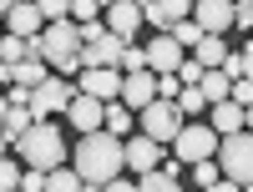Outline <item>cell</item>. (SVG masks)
<instances>
[{
  "instance_id": "4dcf8cb0",
  "label": "cell",
  "mask_w": 253,
  "mask_h": 192,
  "mask_svg": "<svg viewBox=\"0 0 253 192\" xmlns=\"http://www.w3.org/2000/svg\"><path fill=\"white\" fill-rule=\"evenodd\" d=\"M233 26L253 31V0H238V5H233Z\"/></svg>"
},
{
  "instance_id": "7a4b0ae2",
  "label": "cell",
  "mask_w": 253,
  "mask_h": 192,
  "mask_svg": "<svg viewBox=\"0 0 253 192\" xmlns=\"http://www.w3.org/2000/svg\"><path fill=\"white\" fill-rule=\"evenodd\" d=\"M15 162L31 167V172H56L66 162V142H61V126L56 121H36L26 137L15 142Z\"/></svg>"
},
{
  "instance_id": "7402d4cb",
  "label": "cell",
  "mask_w": 253,
  "mask_h": 192,
  "mask_svg": "<svg viewBox=\"0 0 253 192\" xmlns=\"http://www.w3.org/2000/svg\"><path fill=\"white\" fill-rule=\"evenodd\" d=\"M137 187H142V192H182V182L167 177L162 167H157V172H147V177H137Z\"/></svg>"
},
{
  "instance_id": "ac0fdd59",
  "label": "cell",
  "mask_w": 253,
  "mask_h": 192,
  "mask_svg": "<svg viewBox=\"0 0 253 192\" xmlns=\"http://www.w3.org/2000/svg\"><path fill=\"white\" fill-rule=\"evenodd\" d=\"M46 81H51L46 61H20V66H15V86L20 91H36V86H46Z\"/></svg>"
},
{
  "instance_id": "484cf974",
  "label": "cell",
  "mask_w": 253,
  "mask_h": 192,
  "mask_svg": "<svg viewBox=\"0 0 253 192\" xmlns=\"http://www.w3.org/2000/svg\"><path fill=\"white\" fill-rule=\"evenodd\" d=\"M193 182H198L203 192H213V187L223 182V167H218V162H198V167H193Z\"/></svg>"
},
{
  "instance_id": "ba28073f",
  "label": "cell",
  "mask_w": 253,
  "mask_h": 192,
  "mask_svg": "<svg viewBox=\"0 0 253 192\" xmlns=\"http://www.w3.org/2000/svg\"><path fill=\"white\" fill-rule=\"evenodd\" d=\"M182 61H187V51L177 46L172 36H152V40H147V71H152V76H177Z\"/></svg>"
},
{
  "instance_id": "d6a6232c",
  "label": "cell",
  "mask_w": 253,
  "mask_h": 192,
  "mask_svg": "<svg viewBox=\"0 0 253 192\" xmlns=\"http://www.w3.org/2000/svg\"><path fill=\"white\" fill-rule=\"evenodd\" d=\"M20 192H46V172H31V167H26V177H20Z\"/></svg>"
},
{
  "instance_id": "ab89813d",
  "label": "cell",
  "mask_w": 253,
  "mask_h": 192,
  "mask_svg": "<svg viewBox=\"0 0 253 192\" xmlns=\"http://www.w3.org/2000/svg\"><path fill=\"white\" fill-rule=\"evenodd\" d=\"M248 132H253V106H248Z\"/></svg>"
},
{
  "instance_id": "9a60e30c",
  "label": "cell",
  "mask_w": 253,
  "mask_h": 192,
  "mask_svg": "<svg viewBox=\"0 0 253 192\" xmlns=\"http://www.w3.org/2000/svg\"><path fill=\"white\" fill-rule=\"evenodd\" d=\"M10 36H20V40H36L41 31H46V15H41V5H20L15 0V10H10Z\"/></svg>"
},
{
  "instance_id": "52a82bcc",
  "label": "cell",
  "mask_w": 253,
  "mask_h": 192,
  "mask_svg": "<svg viewBox=\"0 0 253 192\" xmlns=\"http://www.w3.org/2000/svg\"><path fill=\"white\" fill-rule=\"evenodd\" d=\"M147 26V15L137 0H117V5H107V31L122 40V46H137V31Z\"/></svg>"
},
{
  "instance_id": "2e32d148",
  "label": "cell",
  "mask_w": 253,
  "mask_h": 192,
  "mask_svg": "<svg viewBox=\"0 0 253 192\" xmlns=\"http://www.w3.org/2000/svg\"><path fill=\"white\" fill-rule=\"evenodd\" d=\"M213 132H218V137H238V132H248V112H243L238 101L213 106Z\"/></svg>"
},
{
  "instance_id": "e0dca14e",
  "label": "cell",
  "mask_w": 253,
  "mask_h": 192,
  "mask_svg": "<svg viewBox=\"0 0 253 192\" xmlns=\"http://www.w3.org/2000/svg\"><path fill=\"white\" fill-rule=\"evenodd\" d=\"M228 56H233V51H228V46H223V36H208V40H203V46L193 51V61H198V66H203V71H223V61H228Z\"/></svg>"
},
{
  "instance_id": "d590c367",
  "label": "cell",
  "mask_w": 253,
  "mask_h": 192,
  "mask_svg": "<svg viewBox=\"0 0 253 192\" xmlns=\"http://www.w3.org/2000/svg\"><path fill=\"white\" fill-rule=\"evenodd\" d=\"M0 86H10V91H15V66H5V61H0Z\"/></svg>"
},
{
  "instance_id": "44dd1931",
  "label": "cell",
  "mask_w": 253,
  "mask_h": 192,
  "mask_svg": "<svg viewBox=\"0 0 253 192\" xmlns=\"http://www.w3.org/2000/svg\"><path fill=\"white\" fill-rule=\"evenodd\" d=\"M46 192H86V182L76 177V167H56L46 172Z\"/></svg>"
},
{
  "instance_id": "60d3db41",
  "label": "cell",
  "mask_w": 253,
  "mask_h": 192,
  "mask_svg": "<svg viewBox=\"0 0 253 192\" xmlns=\"http://www.w3.org/2000/svg\"><path fill=\"white\" fill-rule=\"evenodd\" d=\"M243 192H253V187H243Z\"/></svg>"
},
{
  "instance_id": "8d00e7d4",
  "label": "cell",
  "mask_w": 253,
  "mask_h": 192,
  "mask_svg": "<svg viewBox=\"0 0 253 192\" xmlns=\"http://www.w3.org/2000/svg\"><path fill=\"white\" fill-rule=\"evenodd\" d=\"M243 76L253 81V40H248V46H243Z\"/></svg>"
},
{
  "instance_id": "4fadbf2b",
  "label": "cell",
  "mask_w": 253,
  "mask_h": 192,
  "mask_svg": "<svg viewBox=\"0 0 253 192\" xmlns=\"http://www.w3.org/2000/svg\"><path fill=\"white\" fill-rule=\"evenodd\" d=\"M122 71H81V96H96V101H122Z\"/></svg>"
},
{
  "instance_id": "83f0119b",
  "label": "cell",
  "mask_w": 253,
  "mask_h": 192,
  "mask_svg": "<svg viewBox=\"0 0 253 192\" xmlns=\"http://www.w3.org/2000/svg\"><path fill=\"white\" fill-rule=\"evenodd\" d=\"M137 71H147V46H126L122 51V76H137Z\"/></svg>"
},
{
  "instance_id": "ffe728a7",
  "label": "cell",
  "mask_w": 253,
  "mask_h": 192,
  "mask_svg": "<svg viewBox=\"0 0 253 192\" xmlns=\"http://www.w3.org/2000/svg\"><path fill=\"white\" fill-rule=\"evenodd\" d=\"M132 116H137V112H126L122 101H112V106H107V126H101V132H112V137L126 142V137H132Z\"/></svg>"
},
{
  "instance_id": "d4e9b609",
  "label": "cell",
  "mask_w": 253,
  "mask_h": 192,
  "mask_svg": "<svg viewBox=\"0 0 253 192\" xmlns=\"http://www.w3.org/2000/svg\"><path fill=\"white\" fill-rule=\"evenodd\" d=\"M177 112H182V116H198V112H208V96H203L198 86H182V96H177Z\"/></svg>"
},
{
  "instance_id": "e575fe53",
  "label": "cell",
  "mask_w": 253,
  "mask_h": 192,
  "mask_svg": "<svg viewBox=\"0 0 253 192\" xmlns=\"http://www.w3.org/2000/svg\"><path fill=\"white\" fill-rule=\"evenodd\" d=\"M101 192H142V187H137V182H126V177H117V182H107Z\"/></svg>"
},
{
  "instance_id": "8fae6325",
  "label": "cell",
  "mask_w": 253,
  "mask_h": 192,
  "mask_svg": "<svg viewBox=\"0 0 253 192\" xmlns=\"http://www.w3.org/2000/svg\"><path fill=\"white\" fill-rule=\"evenodd\" d=\"M66 121L76 126L81 137H91V132H101V126H107V101H96V96H76L71 112H66Z\"/></svg>"
},
{
  "instance_id": "74e56055",
  "label": "cell",
  "mask_w": 253,
  "mask_h": 192,
  "mask_svg": "<svg viewBox=\"0 0 253 192\" xmlns=\"http://www.w3.org/2000/svg\"><path fill=\"white\" fill-rule=\"evenodd\" d=\"M213 192H243V187H238V182H218Z\"/></svg>"
},
{
  "instance_id": "5bb4252c",
  "label": "cell",
  "mask_w": 253,
  "mask_h": 192,
  "mask_svg": "<svg viewBox=\"0 0 253 192\" xmlns=\"http://www.w3.org/2000/svg\"><path fill=\"white\" fill-rule=\"evenodd\" d=\"M126 167H132L137 177L157 172V167H162V147H157V142H147V137H126Z\"/></svg>"
},
{
  "instance_id": "d6986e66",
  "label": "cell",
  "mask_w": 253,
  "mask_h": 192,
  "mask_svg": "<svg viewBox=\"0 0 253 192\" xmlns=\"http://www.w3.org/2000/svg\"><path fill=\"white\" fill-rule=\"evenodd\" d=\"M203 96H208V106H223V101H233V81H228L223 71H208L203 76V86H198Z\"/></svg>"
},
{
  "instance_id": "277c9868",
  "label": "cell",
  "mask_w": 253,
  "mask_h": 192,
  "mask_svg": "<svg viewBox=\"0 0 253 192\" xmlns=\"http://www.w3.org/2000/svg\"><path fill=\"white\" fill-rule=\"evenodd\" d=\"M218 132L213 126H182V137L172 142V162H182V167H198V162H218Z\"/></svg>"
},
{
  "instance_id": "4316f807",
  "label": "cell",
  "mask_w": 253,
  "mask_h": 192,
  "mask_svg": "<svg viewBox=\"0 0 253 192\" xmlns=\"http://www.w3.org/2000/svg\"><path fill=\"white\" fill-rule=\"evenodd\" d=\"M0 61H5V66H20V61H26V40L20 36H0Z\"/></svg>"
},
{
  "instance_id": "3957f363",
  "label": "cell",
  "mask_w": 253,
  "mask_h": 192,
  "mask_svg": "<svg viewBox=\"0 0 253 192\" xmlns=\"http://www.w3.org/2000/svg\"><path fill=\"white\" fill-rule=\"evenodd\" d=\"M218 167H223V177H228V182L253 187V132L223 137V147H218Z\"/></svg>"
},
{
  "instance_id": "f35d334b",
  "label": "cell",
  "mask_w": 253,
  "mask_h": 192,
  "mask_svg": "<svg viewBox=\"0 0 253 192\" xmlns=\"http://www.w3.org/2000/svg\"><path fill=\"white\" fill-rule=\"evenodd\" d=\"M5 152H10V137H5V132H0V162H5Z\"/></svg>"
},
{
  "instance_id": "5b68a950",
  "label": "cell",
  "mask_w": 253,
  "mask_h": 192,
  "mask_svg": "<svg viewBox=\"0 0 253 192\" xmlns=\"http://www.w3.org/2000/svg\"><path fill=\"white\" fill-rule=\"evenodd\" d=\"M76 96H81V86H71V81H61V76H51L46 86H36V91H31V112H36V121H51L56 112L66 116Z\"/></svg>"
},
{
  "instance_id": "9c48e42d",
  "label": "cell",
  "mask_w": 253,
  "mask_h": 192,
  "mask_svg": "<svg viewBox=\"0 0 253 192\" xmlns=\"http://www.w3.org/2000/svg\"><path fill=\"white\" fill-rule=\"evenodd\" d=\"M142 15H147V26H157V36H172L182 20H193V5L187 0H147Z\"/></svg>"
},
{
  "instance_id": "30bf717a",
  "label": "cell",
  "mask_w": 253,
  "mask_h": 192,
  "mask_svg": "<svg viewBox=\"0 0 253 192\" xmlns=\"http://www.w3.org/2000/svg\"><path fill=\"white\" fill-rule=\"evenodd\" d=\"M193 20L203 26V36L233 31V0H198V5H193Z\"/></svg>"
},
{
  "instance_id": "8992f818",
  "label": "cell",
  "mask_w": 253,
  "mask_h": 192,
  "mask_svg": "<svg viewBox=\"0 0 253 192\" xmlns=\"http://www.w3.org/2000/svg\"><path fill=\"white\" fill-rule=\"evenodd\" d=\"M142 137L147 142H177L182 137V112H177V101H152L142 112Z\"/></svg>"
},
{
  "instance_id": "836d02e7",
  "label": "cell",
  "mask_w": 253,
  "mask_h": 192,
  "mask_svg": "<svg viewBox=\"0 0 253 192\" xmlns=\"http://www.w3.org/2000/svg\"><path fill=\"white\" fill-rule=\"evenodd\" d=\"M101 36H107V20H91V26H81V40H86V46H96Z\"/></svg>"
},
{
  "instance_id": "603a6c76",
  "label": "cell",
  "mask_w": 253,
  "mask_h": 192,
  "mask_svg": "<svg viewBox=\"0 0 253 192\" xmlns=\"http://www.w3.org/2000/svg\"><path fill=\"white\" fill-rule=\"evenodd\" d=\"M172 40H177V46H182V51H198V46H203V40H208V36H203V26H198V20H182V26L172 31Z\"/></svg>"
},
{
  "instance_id": "7c38bea8",
  "label": "cell",
  "mask_w": 253,
  "mask_h": 192,
  "mask_svg": "<svg viewBox=\"0 0 253 192\" xmlns=\"http://www.w3.org/2000/svg\"><path fill=\"white\" fill-rule=\"evenodd\" d=\"M152 101H157V76L152 71H137V76L122 81V106L126 112H147Z\"/></svg>"
},
{
  "instance_id": "f1b7e54d",
  "label": "cell",
  "mask_w": 253,
  "mask_h": 192,
  "mask_svg": "<svg viewBox=\"0 0 253 192\" xmlns=\"http://www.w3.org/2000/svg\"><path fill=\"white\" fill-rule=\"evenodd\" d=\"M96 15H101V5H96V0H76V5H71V20H76V26H91Z\"/></svg>"
},
{
  "instance_id": "f546056e",
  "label": "cell",
  "mask_w": 253,
  "mask_h": 192,
  "mask_svg": "<svg viewBox=\"0 0 253 192\" xmlns=\"http://www.w3.org/2000/svg\"><path fill=\"white\" fill-rule=\"evenodd\" d=\"M203 76H208V71L198 66L193 56H187V61H182V71H177V81H182V86H203Z\"/></svg>"
},
{
  "instance_id": "6da1fadb",
  "label": "cell",
  "mask_w": 253,
  "mask_h": 192,
  "mask_svg": "<svg viewBox=\"0 0 253 192\" xmlns=\"http://www.w3.org/2000/svg\"><path fill=\"white\" fill-rule=\"evenodd\" d=\"M71 167H76V177L86 182V192H101L107 182L122 177V167H126V142L112 137V132H91V137H81L71 147Z\"/></svg>"
},
{
  "instance_id": "cb8c5ba5",
  "label": "cell",
  "mask_w": 253,
  "mask_h": 192,
  "mask_svg": "<svg viewBox=\"0 0 253 192\" xmlns=\"http://www.w3.org/2000/svg\"><path fill=\"white\" fill-rule=\"evenodd\" d=\"M20 177H26V167H20L15 157L0 162V192H20Z\"/></svg>"
},
{
  "instance_id": "1f68e13d",
  "label": "cell",
  "mask_w": 253,
  "mask_h": 192,
  "mask_svg": "<svg viewBox=\"0 0 253 192\" xmlns=\"http://www.w3.org/2000/svg\"><path fill=\"white\" fill-rule=\"evenodd\" d=\"M233 101L243 106V112L253 106V81H248V76H243V81H233Z\"/></svg>"
}]
</instances>
